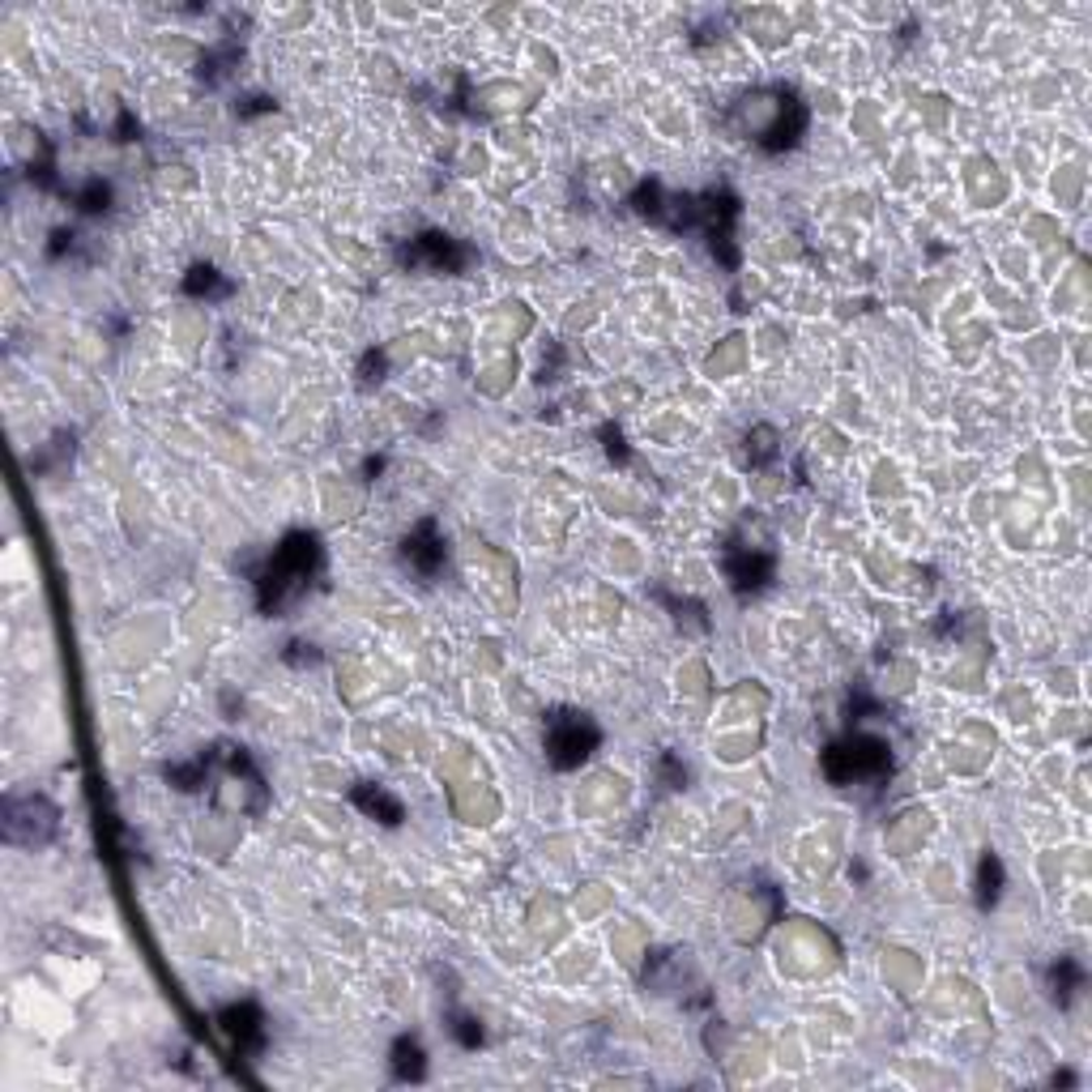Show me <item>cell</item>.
<instances>
[{
    "mask_svg": "<svg viewBox=\"0 0 1092 1092\" xmlns=\"http://www.w3.org/2000/svg\"><path fill=\"white\" fill-rule=\"evenodd\" d=\"M325 577V547L312 530H291L273 547V555L253 572L257 607L269 619H282L299 597Z\"/></svg>",
    "mask_w": 1092,
    "mask_h": 1092,
    "instance_id": "6da1fadb",
    "label": "cell"
},
{
    "mask_svg": "<svg viewBox=\"0 0 1092 1092\" xmlns=\"http://www.w3.org/2000/svg\"><path fill=\"white\" fill-rule=\"evenodd\" d=\"M820 768L832 786H858V781H888L892 777V747L884 738H870V734H850V738H836V743L824 747L820 756Z\"/></svg>",
    "mask_w": 1092,
    "mask_h": 1092,
    "instance_id": "7a4b0ae2",
    "label": "cell"
},
{
    "mask_svg": "<svg viewBox=\"0 0 1092 1092\" xmlns=\"http://www.w3.org/2000/svg\"><path fill=\"white\" fill-rule=\"evenodd\" d=\"M597 743H602V730H597V721L581 709H551L547 713V726H542V747H547V760L551 768L559 772H572L581 768Z\"/></svg>",
    "mask_w": 1092,
    "mask_h": 1092,
    "instance_id": "3957f363",
    "label": "cell"
},
{
    "mask_svg": "<svg viewBox=\"0 0 1092 1092\" xmlns=\"http://www.w3.org/2000/svg\"><path fill=\"white\" fill-rule=\"evenodd\" d=\"M402 269H427V273H466L474 261V248H466L462 239H452L444 231H422L410 243H402L397 253Z\"/></svg>",
    "mask_w": 1092,
    "mask_h": 1092,
    "instance_id": "277c9868",
    "label": "cell"
},
{
    "mask_svg": "<svg viewBox=\"0 0 1092 1092\" xmlns=\"http://www.w3.org/2000/svg\"><path fill=\"white\" fill-rule=\"evenodd\" d=\"M721 568H726V581L738 597H747V593H760L772 585V572H777V555L764 551V547H738L730 542L721 551Z\"/></svg>",
    "mask_w": 1092,
    "mask_h": 1092,
    "instance_id": "5b68a950",
    "label": "cell"
},
{
    "mask_svg": "<svg viewBox=\"0 0 1092 1092\" xmlns=\"http://www.w3.org/2000/svg\"><path fill=\"white\" fill-rule=\"evenodd\" d=\"M806 120H811V112H806V102L798 98V90L777 86V116H772V124L756 137V146L768 150V154L794 150L802 141V132H806Z\"/></svg>",
    "mask_w": 1092,
    "mask_h": 1092,
    "instance_id": "8992f818",
    "label": "cell"
},
{
    "mask_svg": "<svg viewBox=\"0 0 1092 1092\" xmlns=\"http://www.w3.org/2000/svg\"><path fill=\"white\" fill-rule=\"evenodd\" d=\"M444 559H448V547H444L440 525H436L432 517H422V521L414 525V530L402 538V563H406V568H410L414 577L432 581V577H440Z\"/></svg>",
    "mask_w": 1092,
    "mask_h": 1092,
    "instance_id": "52a82bcc",
    "label": "cell"
},
{
    "mask_svg": "<svg viewBox=\"0 0 1092 1092\" xmlns=\"http://www.w3.org/2000/svg\"><path fill=\"white\" fill-rule=\"evenodd\" d=\"M218 1025H223V1033L231 1037V1045L243 1054V1059H253V1054L265 1050V1015H261L257 1003L223 1007V1011H218Z\"/></svg>",
    "mask_w": 1092,
    "mask_h": 1092,
    "instance_id": "ba28073f",
    "label": "cell"
},
{
    "mask_svg": "<svg viewBox=\"0 0 1092 1092\" xmlns=\"http://www.w3.org/2000/svg\"><path fill=\"white\" fill-rule=\"evenodd\" d=\"M350 802H355L363 816H372V820H380V824H389V828H397V824L406 820V806H402L389 790L367 786V781H359L355 790H350Z\"/></svg>",
    "mask_w": 1092,
    "mask_h": 1092,
    "instance_id": "9c48e42d",
    "label": "cell"
},
{
    "mask_svg": "<svg viewBox=\"0 0 1092 1092\" xmlns=\"http://www.w3.org/2000/svg\"><path fill=\"white\" fill-rule=\"evenodd\" d=\"M1080 985H1084V965H1075L1071 956H1059L1050 965V999L1059 1007H1071Z\"/></svg>",
    "mask_w": 1092,
    "mask_h": 1092,
    "instance_id": "30bf717a",
    "label": "cell"
},
{
    "mask_svg": "<svg viewBox=\"0 0 1092 1092\" xmlns=\"http://www.w3.org/2000/svg\"><path fill=\"white\" fill-rule=\"evenodd\" d=\"M427 1075V1059H422V1045L414 1037H397L393 1041V1080L402 1084H418Z\"/></svg>",
    "mask_w": 1092,
    "mask_h": 1092,
    "instance_id": "8fae6325",
    "label": "cell"
},
{
    "mask_svg": "<svg viewBox=\"0 0 1092 1092\" xmlns=\"http://www.w3.org/2000/svg\"><path fill=\"white\" fill-rule=\"evenodd\" d=\"M1003 892V862L995 854H981L977 862V909H995Z\"/></svg>",
    "mask_w": 1092,
    "mask_h": 1092,
    "instance_id": "7c38bea8",
    "label": "cell"
},
{
    "mask_svg": "<svg viewBox=\"0 0 1092 1092\" xmlns=\"http://www.w3.org/2000/svg\"><path fill=\"white\" fill-rule=\"evenodd\" d=\"M227 291H231V282H223L214 265H193L184 277V295H197V299L201 295H227Z\"/></svg>",
    "mask_w": 1092,
    "mask_h": 1092,
    "instance_id": "4fadbf2b",
    "label": "cell"
},
{
    "mask_svg": "<svg viewBox=\"0 0 1092 1092\" xmlns=\"http://www.w3.org/2000/svg\"><path fill=\"white\" fill-rule=\"evenodd\" d=\"M772 456H777V432H772V427H756L747 436V462L751 466H764V462H772Z\"/></svg>",
    "mask_w": 1092,
    "mask_h": 1092,
    "instance_id": "5bb4252c",
    "label": "cell"
},
{
    "mask_svg": "<svg viewBox=\"0 0 1092 1092\" xmlns=\"http://www.w3.org/2000/svg\"><path fill=\"white\" fill-rule=\"evenodd\" d=\"M452 1037L462 1041L466 1050H478V1045H482V1029H478V1020L456 1011V1015H452Z\"/></svg>",
    "mask_w": 1092,
    "mask_h": 1092,
    "instance_id": "9a60e30c",
    "label": "cell"
},
{
    "mask_svg": "<svg viewBox=\"0 0 1092 1092\" xmlns=\"http://www.w3.org/2000/svg\"><path fill=\"white\" fill-rule=\"evenodd\" d=\"M108 201H112V188L102 184V180H94L86 193H78V209H82V214H98V209H108Z\"/></svg>",
    "mask_w": 1092,
    "mask_h": 1092,
    "instance_id": "2e32d148",
    "label": "cell"
},
{
    "mask_svg": "<svg viewBox=\"0 0 1092 1092\" xmlns=\"http://www.w3.org/2000/svg\"><path fill=\"white\" fill-rule=\"evenodd\" d=\"M359 376H363V380H359L363 389H372V384H380V380H384V355H380V350H367V355H363V367H359Z\"/></svg>",
    "mask_w": 1092,
    "mask_h": 1092,
    "instance_id": "e0dca14e",
    "label": "cell"
},
{
    "mask_svg": "<svg viewBox=\"0 0 1092 1092\" xmlns=\"http://www.w3.org/2000/svg\"><path fill=\"white\" fill-rule=\"evenodd\" d=\"M657 772L666 777V786H683V781H687V768H683V764H679L671 751H666V756L657 760Z\"/></svg>",
    "mask_w": 1092,
    "mask_h": 1092,
    "instance_id": "ac0fdd59",
    "label": "cell"
},
{
    "mask_svg": "<svg viewBox=\"0 0 1092 1092\" xmlns=\"http://www.w3.org/2000/svg\"><path fill=\"white\" fill-rule=\"evenodd\" d=\"M602 440H607L611 462H619V466H623V462H627V448H623V436H619V427H611V422H607V427H602Z\"/></svg>",
    "mask_w": 1092,
    "mask_h": 1092,
    "instance_id": "d6986e66",
    "label": "cell"
}]
</instances>
